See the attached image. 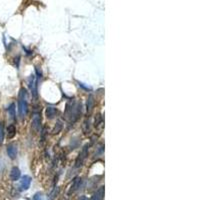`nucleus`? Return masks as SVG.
<instances>
[{
	"mask_svg": "<svg viewBox=\"0 0 200 200\" xmlns=\"http://www.w3.org/2000/svg\"><path fill=\"white\" fill-rule=\"evenodd\" d=\"M26 90L24 88H21L19 92V98H18V113H19V116L21 118H23L27 113L28 105L26 101Z\"/></svg>",
	"mask_w": 200,
	"mask_h": 200,
	"instance_id": "1",
	"label": "nucleus"
},
{
	"mask_svg": "<svg viewBox=\"0 0 200 200\" xmlns=\"http://www.w3.org/2000/svg\"><path fill=\"white\" fill-rule=\"evenodd\" d=\"M87 155H88V145H85L82 148V150H81V152L78 154V157L76 158V162H75L76 167H80L81 165L83 164V162L86 159Z\"/></svg>",
	"mask_w": 200,
	"mask_h": 200,
	"instance_id": "2",
	"label": "nucleus"
},
{
	"mask_svg": "<svg viewBox=\"0 0 200 200\" xmlns=\"http://www.w3.org/2000/svg\"><path fill=\"white\" fill-rule=\"evenodd\" d=\"M31 177L28 176V175H24V176L21 177V180H20V184H19V187L21 190H28L30 188V185H31Z\"/></svg>",
	"mask_w": 200,
	"mask_h": 200,
	"instance_id": "3",
	"label": "nucleus"
},
{
	"mask_svg": "<svg viewBox=\"0 0 200 200\" xmlns=\"http://www.w3.org/2000/svg\"><path fill=\"white\" fill-rule=\"evenodd\" d=\"M28 82H29V87H30L31 92H32V95L34 97H37V80L35 78V75L34 74L30 75Z\"/></svg>",
	"mask_w": 200,
	"mask_h": 200,
	"instance_id": "4",
	"label": "nucleus"
},
{
	"mask_svg": "<svg viewBox=\"0 0 200 200\" xmlns=\"http://www.w3.org/2000/svg\"><path fill=\"white\" fill-rule=\"evenodd\" d=\"M81 183H82V180H81L80 177L74 178V180L72 181V184H71L70 189H69V194H71V193H74L75 191H76V190L79 189L80 186H81Z\"/></svg>",
	"mask_w": 200,
	"mask_h": 200,
	"instance_id": "5",
	"label": "nucleus"
},
{
	"mask_svg": "<svg viewBox=\"0 0 200 200\" xmlns=\"http://www.w3.org/2000/svg\"><path fill=\"white\" fill-rule=\"evenodd\" d=\"M6 151H7V154H8V156L11 159L16 158V156H17V148H16V146H15V145H13V144L8 145L7 149H6Z\"/></svg>",
	"mask_w": 200,
	"mask_h": 200,
	"instance_id": "6",
	"label": "nucleus"
},
{
	"mask_svg": "<svg viewBox=\"0 0 200 200\" xmlns=\"http://www.w3.org/2000/svg\"><path fill=\"white\" fill-rule=\"evenodd\" d=\"M31 124H32V128L35 131L39 130L40 128V125H41V119H40V116L38 114H35L32 118V122H31Z\"/></svg>",
	"mask_w": 200,
	"mask_h": 200,
	"instance_id": "7",
	"label": "nucleus"
},
{
	"mask_svg": "<svg viewBox=\"0 0 200 200\" xmlns=\"http://www.w3.org/2000/svg\"><path fill=\"white\" fill-rule=\"evenodd\" d=\"M21 172L18 167H13L10 171V179L12 181H16L20 178Z\"/></svg>",
	"mask_w": 200,
	"mask_h": 200,
	"instance_id": "8",
	"label": "nucleus"
},
{
	"mask_svg": "<svg viewBox=\"0 0 200 200\" xmlns=\"http://www.w3.org/2000/svg\"><path fill=\"white\" fill-rule=\"evenodd\" d=\"M46 117L48 119H53L57 115V109L54 107H47L46 108Z\"/></svg>",
	"mask_w": 200,
	"mask_h": 200,
	"instance_id": "9",
	"label": "nucleus"
},
{
	"mask_svg": "<svg viewBox=\"0 0 200 200\" xmlns=\"http://www.w3.org/2000/svg\"><path fill=\"white\" fill-rule=\"evenodd\" d=\"M103 196H104V187L102 186L95 192V194L92 196L91 200H102Z\"/></svg>",
	"mask_w": 200,
	"mask_h": 200,
	"instance_id": "10",
	"label": "nucleus"
},
{
	"mask_svg": "<svg viewBox=\"0 0 200 200\" xmlns=\"http://www.w3.org/2000/svg\"><path fill=\"white\" fill-rule=\"evenodd\" d=\"M93 105H94V97H93V95L90 94V95L88 96V98H87V103H86L87 112H90V111L92 110Z\"/></svg>",
	"mask_w": 200,
	"mask_h": 200,
	"instance_id": "11",
	"label": "nucleus"
},
{
	"mask_svg": "<svg viewBox=\"0 0 200 200\" xmlns=\"http://www.w3.org/2000/svg\"><path fill=\"white\" fill-rule=\"evenodd\" d=\"M15 134H16V128H15L14 125H9L7 127V136L8 138H13L15 136Z\"/></svg>",
	"mask_w": 200,
	"mask_h": 200,
	"instance_id": "12",
	"label": "nucleus"
},
{
	"mask_svg": "<svg viewBox=\"0 0 200 200\" xmlns=\"http://www.w3.org/2000/svg\"><path fill=\"white\" fill-rule=\"evenodd\" d=\"M7 110H8V114H9V116H10V118L12 120H14L15 119V105L13 103L9 106Z\"/></svg>",
	"mask_w": 200,
	"mask_h": 200,
	"instance_id": "13",
	"label": "nucleus"
},
{
	"mask_svg": "<svg viewBox=\"0 0 200 200\" xmlns=\"http://www.w3.org/2000/svg\"><path fill=\"white\" fill-rule=\"evenodd\" d=\"M58 192H59V189L57 188V187H56V188L53 190L51 193H50V195L48 196V200H54L56 196H57Z\"/></svg>",
	"mask_w": 200,
	"mask_h": 200,
	"instance_id": "14",
	"label": "nucleus"
},
{
	"mask_svg": "<svg viewBox=\"0 0 200 200\" xmlns=\"http://www.w3.org/2000/svg\"><path fill=\"white\" fill-rule=\"evenodd\" d=\"M3 139H4V129H3V125L0 123V144H2Z\"/></svg>",
	"mask_w": 200,
	"mask_h": 200,
	"instance_id": "15",
	"label": "nucleus"
},
{
	"mask_svg": "<svg viewBox=\"0 0 200 200\" xmlns=\"http://www.w3.org/2000/svg\"><path fill=\"white\" fill-rule=\"evenodd\" d=\"M33 200H43V196L40 192H37L35 195L33 196Z\"/></svg>",
	"mask_w": 200,
	"mask_h": 200,
	"instance_id": "16",
	"label": "nucleus"
},
{
	"mask_svg": "<svg viewBox=\"0 0 200 200\" xmlns=\"http://www.w3.org/2000/svg\"><path fill=\"white\" fill-rule=\"evenodd\" d=\"M60 129H61V124H60V122H58L57 123V128H54V130H53V133H58L59 131H60Z\"/></svg>",
	"mask_w": 200,
	"mask_h": 200,
	"instance_id": "17",
	"label": "nucleus"
},
{
	"mask_svg": "<svg viewBox=\"0 0 200 200\" xmlns=\"http://www.w3.org/2000/svg\"><path fill=\"white\" fill-rule=\"evenodd\" d=\"M78 200H88V199H87V197L85 195H82V196H80V198Z\"/></svg>",
	"mask_w": 200,
	"mask_h": 200,
	"instance_id": "18",
	"label": "nucleus"
}]
</instances>
